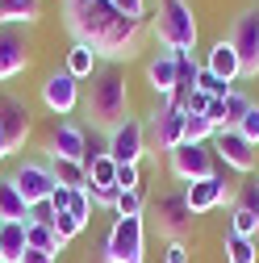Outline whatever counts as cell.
<instances>
[{"label":"cell","instance_id":"32","mask_svg":"<svg viewBox=\"0 0 259 263\" xmlns=\"http://www.w3.org/2000/svg\"><path fill=\"white\" fill-rule=\"evenodd\" d=\"M50 226H54V234H59V242H63V247H67V242L80 234V230H84V221H80V217H71V213H54V217H50Z\"/></svg>","mask_w":259,"mask_h":263},{"label":"cell","instance_id":"21","mask_svg":"<svg viewBox=\"0 0 259 263\" xmlns=\"http://www.w3.org/2000/svg\"><path fill=\"white\" fill-rule=\"evenodd\" d=\"M38 17H42V0H0V25L29 29Z\"/></svg>","mask_w":259,"mask_h":263},{"label":"cell","instance_id":"13","mask_svg":"<svg viewBox=\"0 0 259 263\" xmlns=\"http://www.w3.org/2000/svg\"><path fill=\"white\" fill-rule=\"evenodd\" d=\"M184 196H188L192 217L213 213V209H217V205H226V201L234 205V188H226V180H221V176H209V180H192V184H184Z\"/></svg>","mask_w":259,"mask_h":263},{"label":"cell","instance_id":"26","mask_svg":"<svg viewBox=\"0 0 259 263\" xmlns=\"http://www.w3.org/2000/svg\"><path fill=\"white\" fill-rule=\"evenodd\" d=\"M221 251H226V263H259V247H255V238L226 234V238H221Z\"/></svg>","mask_w":259,"mask_h":263},{"label":"cell","instance_id":"5","mask_svg":"<svg viewBox=\"0 0 259 263\" xmlns=\"http://www.w3.org/2000/svg\"><path fill=\"white\" fill-rule=\"evenodd\" d=\"M34 63V38L21 25H0V84L29 71Z\"/></svg>","mask_w":259,"mask_h":263},{"label":"cell","instance_id":"35","mask_svg":"<svg viewBox=\"0 0 259 263\" xmlns=\"http://www.w3.org/2000/svg\"><path fill=\"white\" fill-rule=\"evenodd\" d=\"M234 205H243V209L259 213V180H247V184L238 188V196H234Z\"/></svg>","mask_w":259,"mask_h":263},{"label":"cell","instance_id":"31","mask_svg":"<svg viewBox=\"0 0 259 263\" xmlns=\"http://www.w3.org/2000/svg\"><path fill=\"white\" fill-rule=\"evenodd\" d=\"M251 105H255V101H251V96H243V92L234 88L230 96H226V125H230V129H234V125H238V121L247 117V109H251Z\"/></svg>","mask_w":259,"mask_h":263},{"label":"cell","instance_id":"19","mask_svg":"<svg viewBox=\"0 0 259 263\" xmlns=\"http://www.w3.org/2000/svg\"><path fill=\"white\" fill-rule=\"evenodd\" d=\"M0 221H34V209L25 205V196L17 192L13 176H0Z\"/></svg>","mask_w":259,"mask_h":263},{"label":"cell","instance_id":"34","mask_svg":"<svg viewBox=\"0 0 259 263\" xmlns=\"http://www.w3.org/2000/svg\"><path fill=\"white\" fill-rule=\"evenodd\" d=\"M130 188H142L138 163H117V192H130Z\"/></svg>","mask_w":259,"mask_h":263},{"label":"cell","instance_id":"4","mask_svg":"<svg viewBox=\"0 0 259 263\" xmlns=\"http://www.w3.org/2000/svg\"><path fill=\"white\" fill-rule=\"evenodd\" d=\"M101 263H146V221L142 217H113Z\"/></svg>","mask_w":259,"mask_h":263},{"label":"cell","instance_id":"3","mask_svg":"<svg viewBox=\"0 0 259 263\" xmlns=\"http://www.w3.org/2000/svg\"><path fill=\"white\" fill-rule=\"evenodd\" d=\"M155 38L176 54L197 50V17H192L188 0H159V21H155Z\"/></svg>","mask_w":259,"mask_h":263},{"label":"cell","instance_id":"43","mask_svg":"<svg viewBox=\"0 0 259 263\" xmlns=\"http://www.w3.org/2000/svg\"><path fill=\"white\" fill-rule=\"evenodd\" d=\"M9 155H13V151H9V138H5V134H0V163H5Z\"/></svg>","mask_w":259,"mask_h":263},{"label":"cell","instance_id":"10","mask_svg":"<svg viewBox=\"0 0 259 263\" xmlns=\"http://www.w3.org/2000/svg\"><path fill=\"white\" fill-rule=\"evenodd\" d=\"M230 46L238 50L243 76L255 80V76H259V9H247V13L234 21V38H230Z\"/></svg>","mask_w":259,"mask_h":263},{"label":"cell","instance_id":"18","mask_svg":"<svg viewBox=\"0 0 259 263\" xmlns=\"http://www.w3.org/2000/svg\"><path fill=\"white\" fill-rule=\"evenodd\" d=\"M205 67H209L221 84H230V88H234V80L243 76V63H238V50L230 46V38H221V42H213V46H209Z\"/></svg>","mask_w":259,"mask_h":263},{"label":"cell","instance_id":"40","mask_svg":"<svg viewBox=\"0 0 259 263\" xmlns=\"http://www.w3.org/2000/svg\"><path fill=\"white\" fill-rule=\"evenodd\" d=\"M205 117L213 121V129H221V125H226V101H209V109H205Z\"/></svg>","mask_w":259,"mask_h":263},{"label":"cell","instance_id":"39","mask_svg":"<svg viewBox=\"0 0 259 263\" xmlns=\"http://www.w3.org/2000/svg\"><path fill=\"white\" fill-rule=\"evenodd\" d=\"M46 205H50V213H67V205H71V192H67V188H54Z\"/></svg>","mask_w":259,"mask_h":263},{"label":"cell","instance_id":"8","mask_svg":"<svg viewBox=\"0 0 259 263\" xmlns=\"http://www.w3.org/2000/svg\"><path fill=\"white\" fill-rule=\"evenodd\" d=\"M155 217H159V230H163L172 242H176V238L184 242V234L192 230V221H197V217H192V209H188L184 188H176V192H163V196H159V201H155Z\"/></svg>","mask_w":259,"mask_h":263},{"label":"cell","instance_id":"29","mask_svg":"<svg viewBox=\"0 0 259 263\" xmlns=\"http://www.w3.org/2000/svg\"><path fill=\"white\" fill-rule=\"evenodd\" d=\"M113 217H142V188L117 192V201H113Z\"/></svg>","mask_w":259,"mask_h":263},{"label":"cell","instance_id":"20","mask_svg":"<svg viewBox=\"0 0 259 263\" xmlns=\"http://www.w3.org/2000/svg\"><path fill=\"white\" fill-rule=\"evenodd\" d=\"M25 251V221H0V263H21Z\"/></svg>","mask_w":259,"mask_h":263},{"label":"cell","instance_id":"11","mask_svg":"<svg viewBox=\"0 0 259 263\" xmlns=\"http://www.w3.org/2000/svg\"><path fill=\"white\" fill-rule=\"evenodd\" d=\"M209 146H213V155H217L230 172H243V176H247V172H255V146L238 134V129L221 125L217 134H213V142H209Z\"/></svg>","mask_w":259,"mask_h":263},{"label":"cell","instance_id":"7","mask_svg":"<svg viewBox=\"0 0 259 263\" xmlns=\"http://www.w3.org/2000/svg\"><path fill=\"white\" fill-rule=\"evenodd\" d=\"M13 184H17V192L25 196V205H29V209L46 205V201H50V192L59 188V184H54V172H50V163H38V159L17 163V167H13Z\"/></svg>","mask_w":259,"mask_h":263},{"label":"cell","instance_id":"28","mask_svg":"<svg viewBox=\"0 0 259 263\" xmlns=\"http://www.w3.org/2000/svg\"><path fill=\"white\" fill-rule=\"evenodd\" d=\"M197 92H205L209 101H226V96H230L234 88H230V84H221V80L205 67V63H201V71H197Z\"/></svg>","mask_w":259,"mask_h":263},{"label":"cell","instance_id":"22","mask_svg":"<svg viewBox=\"0 0 259 263\" xmlns=\"http://www.w3.org/2000/svg\"><path fill=\"white\" fill-rule=\"evenodd\" d=\"M46 163H50L59 188H67V192H84L88 188V167L84 163H71V159H46Z\"/></svg>","mask_w":259,"mask_h":263},{"label":"cell","instance_id":"9","mask_svg":"<svg viewBox=\"0 0 259 263\" xmlns=\"http://www.w3.org/2000/svg\"><path fill=\"white\" fill-rule=\"evenodd\" d=\"M146 155V125L138 117H125L109 129V159L113 163H142Z\"/></svg>","mask_w":259,"mask_h":263},{"label":"cell","instance_id":"1","mask_svg":"<svg viewBox=\"0 0 259 263\" xmlns=\"http://www.w3.org/2000/svg\"><path fill=\"white\" fill-rule=\"evenodd\" d=\"M67 29L76 34V42L92 46L96 59H105V63L134 59L138 42H142V21L121 17L109 0H92V5H84L76 17H67Z\"/></svg>","mask_w":259,"mask_h":263},{"label":"cell","instance_id":"2","mask_svg":"<svg viewBox=\"0 0 259 263\" xmlns=\"http://www.w3.org/2000/svg\"><path fill=\"white\" fill-rule=\"evenodd\" d=\"M88 117L101 129H113L130 117V88H125V76L117 71V63L96 67V76L88 84Z\"/></svg>","mask_w":259,"mask_h":263},{"label":"cell","instance_id":"15","mask_svg":"<svg viewBox=\"0 0 259 263\" xmlns=\"http://www.w3.org/2000/svg\"><path fill=\"white\" fill-rule=\"evenodd\" d=\"M0 134L9 138V151H21L29 138V105L9 92H0Z\"/></svg>","mask_w":259,"mask_h":263},{"label":"cell","instance_id":"37","mask_svg":"<svg viewBox=\"0 0 259 263\" xmlns=\"http://www.w3.org/2000/svg\"><path fill=\"white\" fill-rule=\"evenodd\" d=\"M67 213H71V217H80V221L88 226V217H92V201H88V192H71V205H67Z\"/></svg>","mask_w":259,"mask_h":263},{"label":"cell","instance_id":"24","mask_svg":"<svg viewBox=\"0 0 259 263\" xmlns=\"http://www.w3.org/2000/svg\"><path fill=\"white\" fill-rule=\"evenodd\" d=\"M25 242H29V251H46V255H59L63 251V242H59V234H54L50 221H29L25 226Z\"/></svg>","mask_w":259,"mask_h":263},{"label":"cell","instance_id":"42","mask_svg":"<svg viewBox=\"0 0 259 263\" xmlns=\"http://www.w3.org/2000/svg\"><path fill=\"white\" fill-rule=\"evenodd\" d=\"M84 5H92V0H63V17H76Z\"/></svg>","mask_w":259,"mask_h":263},{"label":"cell","instance_id":"27","mask_svg":"<svg viewBox=\"0 0 259 263\" xmlns=\"http://www.w3.org/2000/svg\"><path fill=\"white\" fill-rule=\"evenodd\" d=\"M230 234H238V238H255V234H259V213L234 205V209H230Z\"/></svg>","mask_w":259,"mask_h":263},{"label":"cell","instance_id":"25","mask_svg":"<svg viewBox=\"0 0 259 263\" xmlns=\"http://www.w3.org/2000/svg\"><path fill=\"white\" fill-rule=\"evenodd\" d=\"M88 188L96 192H117V163L109 155H101L96 163H88Z\"/></svg>","mask_w":259,"mask_h":263},{"label":"cell","instance_id":"36","mask_svg":"<svg viewBox=\"0 0 259 263\" xmlns=\"http://www.w3.org/2000/svg\"><path fill=\"white\" fill-rule=\"evenodd\" d=\"M109 5H113L121 17H130V21H142V17H146V0H109Z\"/></svg>","mask_w":259,"mask_h":263},{"label":"cell","instance_id":"41","mask_svg":"<svg viewBox=\"0 0 259 263\" xmlns=\"http://www.w3.org/2000/svg\"><path fill=\"white\" fill-rule=\"evenodd\" d=\"M21 263H54V255H46V251H25Z\"/></svg>","mask_w":259,"mask_h":263},{"label":"cell","instance_id":"33","mask_svg":"<svg viewBox=\"0 0 259 263\" xmlns=\"http://www.w3.org/2000/svg\"><path fill=\"white\" fill-rule=\"evenodd\" d=\"M234 129H238V134H243L251 146H259V105H251V109H247V117H243Z\"/></svg>","mask_w":259,"mask_h":263},{"label":"cell","instance_id":"30","mask_svg":"<svg viewBox=\"0 0 259 263\" xmlns=\"http://www.w3.org/2000/svg\"><path fill=\"white\" fill-rule=\"evenodd\" d=\"M213 121L201 113V117H188V125H184V142H213Z\"/></svg>","mask_w":259,"mask_h":263},{"label":"cell","instance_id":"16","mask_svg":"<svg viewBox=\"0 0 259 263\" xmlns=\"http://www.w3.org/2000/svg\"><path fill=\"white\" fill-rule=\"evenodd\" d=\"M184 125H188V113L184 109H176V105H159L155 113H151V134H155V142H159V151H176L180 142H184Z\"/></svg>","mask_w":259,"mask_h":263},{"label":"cell","instance_id":"17","mask_svg":"<svg viewBox=\"0 0 259 263\" xmlns=\"http://www.w3.org/2000/svg\"><path fill=\"white\" fill-rule=\"evenodd\" d=\"M146 84L155 88L159 101H172V92H176V50H159L151 63H146Z\"/></svg>","mask_w":259,"mask_h":263},{"label":"cell","instance_id":"12","mask_svg":"<svg viewBox=\"0 0 259 263\" xmlns=\"http://www.w3.org/2000/svg\"><path fill=\"white\" fill-rule=\"evenodd\" d=\"M88 155V129L76 125V121H59L46 138V159H71V163H84Z\"/></svg>","mask_w":259,"mask_h":263},{"label":"cell","instance_id":"14","mask_svg":"<svg viewBox=\"0 0 259 263\" xmlns=\"http://www.w3.org/2000/svg\"><path fill=\"white\" fill-rule=\"evenodd\" d=\"M42 105H46L54 117L76 113V105H80V80H71L67 71H50V76L42 80Z\"/></svg>","mask_w":259,"mask_h":263},{"label":"cell","instance_id":"23","mask_svg":"<svg viewBox=\"0 0 259 263\" xmlns=\"http://www.w3.org/2000/svg\"><path fill=\"white\" fill-rule=\"evenodd\" d=\"M96 67H101L96 50H92V46H84V42H76V46L67 50V67H63V71H67L71 80H92V76H96Z\"/></svg>","mask_w":259,"mask_h":263},{"label":"cell","instance_id":"38","mask_svg":"<svg viewBox=\"0 0 259 263\" xmlns=\"http://www.w3.org/2000/svg\"><path fill=\"white\" fill-rule=\"evenodd\" d=\"M163 263H192V259H188V242H180V238H176V242H168Z\"/></svg>","mask_w":259,"mask_h":263},{"label":"cell","instance_id":"6","mask_svg":"<svg viewBox=\"0 0 259 263\" xmlns=\"http://www.w3.org/2000/svg\"><path fill=\"white\" fill-rule=\"evenodd\" d=\"M168 159H172V176H176V180H184V184L217 176V172H213L217 155H213V146H209V142H180L176 151H168Z\"/></svg>","mask_w":259,"mask_h":263}]
</instances>
